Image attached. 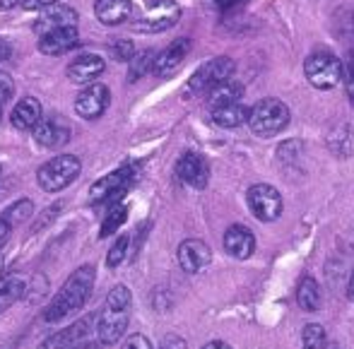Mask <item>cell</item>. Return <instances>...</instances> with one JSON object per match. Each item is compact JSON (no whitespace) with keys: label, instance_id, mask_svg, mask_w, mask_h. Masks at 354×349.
<instances>
[{"label":"cell","instance_id":"1","mask_svg":"<svg viewBox=\"0 0 354 349\" xmlns=\"http://www.w3.org/2000/svg\"><path fill=\"white\" fill-rule=\"evenodd\" d=\"M94 282H97L94 267L80 265L77 270L66 279L61 292L51 299V303L44 308V321L58 323V321H63V318L73 316V313L82 311L84 303L89 301V296H92V292H94Z\"/></svg>","mask_w":354,"mask_h":349},{"label":"cell","instance_id":"2","mask_svg":"<svg viewBox=\"0 0 354 349\" xmlns=\"http://www.w3.org/2000/svg\"><path fill=\"white\" fill-rule=\"evenodd\" d=\"M131 303L133 294L126 284H116L111 292L106 294L102 313L97 316V337L99 345H116L128 330V321H131Z\"/></svg>","mask_w":354,"mask_h":349},{"label":"cell","instance_id":"3","mask_svg":"<svg viewBox=\"0 0 354 349\" xmlns=\"http://www.w3.org/2000/svg\"><path fill=\"white\" fill-rule=\"evenodd\" d=\"M136 176H138V169L133 164H126V167L116 169V171L94 181L92 188H89V198H92L94 205H104L109 209L116 207L123 200V196L128 193V188L133 186Z\"/></svg>","mask_w":354,"mask_h":349},{"label":"cell","instance_id":"4","mask_svg":"<svg viewBox=\"0 0 354 349\" xmlns=\"http://www.w3.org/2000/svg\"><path fill=\"white\" fill-rule=\"evenodd\" d=\"M248 126L258 138L280 135L289 126V109L280 99H263L248 111Z\"/></svg>","mask_w":354,"mask_h":349},{"label":"cell","instance_id":"5","mask_svg":"<svg viewBox=\"0 0 354 349\" xmlns=\"http://www.w3.org/2000/svg\"><path fill=\"white\" fill-rule=\"evenodd\" d=\"M82 171V162H80L75 154H61V157H53L44 164L37 171V181L41 186V191L46 193H61L80 176Z\"/></svg>","mask_w":354,"mask_h":349},{"label":"cell","instance_id":"6","mask_svg":"<svg viewBox=\"0 0 354 349\" xmlns=\"http://www.w3.org/2000/svg\"><path fill=\"white\" fill-rule=\"evenodd\" d=\"M304 73L311 87L335 89L342 82V61L330 51H316L306 58Z\"/></svg>","mask_w":354,"mask_h":349},{"label":"cell","instance_id":"7","mask_svg":"<svg viewBox=\"0 0 354 349\" xmlns=\"http://www.w3.org/2000/svg\"><path fill=\"white\" fill-rule=\"evenodd\" d=\"M181 19V5L176 0H152L133 22V29L142 34H159L171 29Z\"/></svg>","mask_w":354,"mask_h":349},{"label":"cell","instance_id":"8","mask_svg":"<svg viewBox=\"0 0 354 349\" xmlns=\"http://www.w3.org/2000/svg\"><path fill=\"white\" fill-rule=\"evenodd\" d=\"M234 70H236V66H234L232 58H227V56L212 58V61H207L205 66H201L196 73L191 75V79L186 82V89H183V94H186V97H196V94L210 92L217 82L232 77Z\"/></svg>","mask_w":354,"mask_h":349},{"label":"cell","instance_id":"9","mask_svg":"<svg viewBox=\"0 0 354 349\" xmlns=\"http://www.w3.org/2000/svg\"><path fill=\"white\" fill-rule=\"evenodd\" d=\"M246 202L258 222H275L284 207L280 191L275 186H270V183H256V186L248 188Z\"/></svg>","mask_w":354,"mask_h":349},{"label":"cell","instance_id":"10","mask_svg":"<svg viewBox=\"0 0 354 349\" xmlns=\"http://www.w3.org/2000/svg\"><path fill=\"white\" fill-rule=\"evenodd\" d=\"M94 323H97V316H94V313H87V316H82L80 321L71 323L68 328L48 335L46 340L39 345V349H71L73 345H77V342L87 340V335L94 330Z\"/></svg>","mask_w":354,"mask_h":349},{"label":"cell","instance_id":"11","mask_svg":"<svg viewBox=\"0 0 354 349\" xmlns=\"http://www.w3.org/2000/svg\"><path fill=\"white\" fill-rule=\"evenodd\" d=\"M111 104V92H109L106 84L102 82H92L87 89L77 94L75 99V111L80 113V118H87V121H94L99 118Z\"/></svg>","mask_w":354,"mask_h":349},{"label":"cell","instance_id":"12","mask_svg":"<svg viewBox=\"0 0 354 349\" xmlns=\"http://www.w3.org/2000/svg\"><path fill=\"white\" fill-rule=\"evenodd\" d=\"M176 258H178V265H181L183 272L196 275V272L205 270V267L210 265L212 251L205 241H201V238H186V241L178 246Z\"/></svg>","mask_w":354,"mask_h":349},{"label":"cell","instance_id":"13","mask_svg":"<svg viewBox=\"0 0 354 349\" xmlns=\"http://www.w3.org/2000/svg\"><path fill=\"white\" fill-rule=\"evenodd\" d=\"M176 176L193 188H205L210 181V167L198 152H183L176 162Z\"/></svg>","mask_w":354,"mask_h":349},{"label":"cell","instance_id":"14","mask_svg":"<svg viewBox=\"0 0 354 349\" xmlns=\"http://www.w3.org/2000/svg\"><path fill=\"white\" fill-rule=\"evenodd\" d=\"M188 53H191V39H176L171 46H167L162 53H157L152 73L162 79L171 77V75H176V70L183 66Z\"/></svg>","mask_w":354,"mask_h":349},{"label":"cell","instance_id":"15","mask_svg":"<svg viewBox=\"0 0 354 349\" xmlns=\"http://www.w3.org/2000/svg\"><path fill=\"white\" fill-rule=\"evenodd\" d=\"M66 27H77V12L68 5H51V8H44V12L39 15V19L34 22V32L37 34H48L56 32V29Z\"/></svg>","mask_w":354,"mask_h":349},{"label":"cell","instance_id":"16","mask_svg":"<svg viewBox=\"0 0 354 349\" xmlns=\"http://www.w3.org/2000/svg\"><path fill=\"white\" fill-rule=\"evenodd\" d=\"M224 251L229 253V256L239 258V261H246V258L253 256V251H256V236H253V232L248 227H243V224H232V227L224 232Z\"/></svg>","mask_w":354,"mask_h":349},{"label":"cell","instance_id":"17","mask_svg":"<svg viewBox=\"0 0 354 349\" xmlns=\"http://www.w3.org/2000/svg\"><path fill=\"white\" fill-rule=\"evenodd\" d=\"M34 140L48 149L63 147L71 140V126L63 118H41L34 128Z\"/></svg>","mask_w":354,"mask_h":349},{"label":"cell","instance_id":"18","mask_svg":"<svg viewBox=\"0 0 354 349\" xmlns=\"http://www.w3.org/2000/svg\"><path fill=\"white\" fill-rule=\"evenodd\" d=\"M80 32L77 27H66V29H56V32H48L41 37L39 41V51L46 53V56H63V53L73 51L80 46Z\"/></svg>","mask_w":354,"mask_h":349},{"label":"cell","instance_id":"19","mask_svg":"<svg viewBox=\"0 0 354 349\" xmlns=\"http://www.w3.org/2000/svg\"><path fill=\"white\" fill-rule=\"evenodd\" d=\"M106 70V63H104L102 56H94V53H84V56H77L75 61L68 66L66 75L68 79L77 84H92L99 75H104Z\"/></svg>","mask_w":354,"mask_h":349},{"label":"cell","instance_id":"20","mask_svg":"<svg viewBox=\"0 0 354 349\" xmlns=\"http://www.w3.org/2000/svg\"><path fill=\"white\" fill-rule=\"evenodd\" d=\"M94 15L106 27H116V24H123L131 19L133 0H97L94 3Z\"/></svg>","mask_w":354,"mask_h":349},{"label":"cell","instance_id":"21","mask_svg":"<svg viewBox=\"0 0 354 349\" xmlns=\"http://www.w3.org/2000/svg\"><path fill=\"white\" fill-rule=\"evenodd\" d=\"M41 121V104L34 97H24L15 104L12 113H10V123L17 131H34L37 123Z\"/></svg>","mask_w":354,"mask_h":349},{"label":"cell","instance_id":"22","mask_svg":"<svg viewBox=\"0 0 354 349\" xmlns=\"http://www.w3.org/2000/svg\"><path fill=\"white\" fill-rule=\"evenodd\" d=\"M241 97H243V84L239 79L227 77L207 92V104H210V109H219V106H227V104L241 102Z\"/></svg>","mask_w":354,"mask_h":349},{"label":"cell","instance_id":"23","mask_svg":"<svg viewBox=\"0 0 354 349\" xmlns=\"http://www.w3.org/2000/svg\"><path fill=\"white\" fill-rule=\"evenodd\" d=\"M248 111H251V109L243 106L241 102L227 104V106L212 109V121L217 123L219 128H239V126H243V123H248Z\"/></svg>","mask_w":354,"mask_h":349},{"label":"cell","instance_id":"24","mask_svg":"<svg viewBox=\"0 0 354 349\" xmlns=\"http://www.w3.org/2000/svg\"><path fill=\"white\" fill-rule=\"evenodd\" d=\"M297 301L301 306V311L306 313H316L318 306H321V287L313 277H301L299 282V289H297Z\"/></svg>","mask_w":354,"mask_h":349},{"label":"cell","instance_id":"25","mask_svg":"<svg viewBox=\"0 0 354 349\" xmlns=\"http://www.w3.org/2000/svg\"><path fill=\"white\" fill-rule=\"evenodd\" d=\"M27 292V282L22 277H8L0 282V313H5L10 306L19 301Z\"/></svg>","mask_w":354,"mask_h":349},{"label":"cell","instance_id":"26","mask_svg":"<svg viewBox=\"0 0 354 349\" xmlns=\"http://www.w3.org/2000/svg\"><path fill=\"white\" fill-rule=\"evenodd\" d=\"M154 58H157V53H154L152 48H147V51H142V53H136V56L131 58V63H128V82H138V79H142L147 73H152Z\"/></svg>","mask_w":354,"mask_h":349},{"label":"cell","instance_id":"27","mask_svg":"<svg viewBox=\"0 0 354 349\" xmlns=\"http://www.w3.org/2000/svg\"><path fill=\"white\" fill-rule=\"evenodd\" d=\"M328 144H330L333 154L337 157H350L354 152V133L350 126H340L330 138H328Z\"/></svg>","mask_w":354,"mask_h":349},{"label":"cell","instance_id":"28","mask_svg":"<svg viewBox=\"0 0 354 349\" xmlns=\"http://www.w3.org/2000/svg\"><path fill=\"white\" fill-rule=\"evenodd\" d=\"M126 219H128V207L126 205L111 207L106 217H104L102 227H99V238H106V236H111V234H118V229L126 224Z\"/></svg>","mask_w":354,"mask_h":349},{"label":"cell","instance_id":"29","mask_svg":"<svg viewBox=\"0 0 354 349\" xmlns=\"http://www.w3.org/2000/svg\"><path fill=\"white\" fill-rule=\"evenodd\" d=\"M32 214H34V202L24 198V200H15L12 205L5 209L3 214H0V217H3L5 222L10 224V227H15V224H22L24 219H29Z\"/></svg>","mask_w":354,"mask_h":349},{"label":"cell","instance_id":"30","mask_svg":"<svg viewBox=\"0 0 354 349\" xmlns=\"http://www.w3.org/2000/svg\"><path fill=\"white\" fill-rule=\"evenodd\" d=\"M326 328L318 326V323H311V326L304 328V335H301V345L304 349H326Z\"/></svg>","mask_w":354,"mask_h":349},{"label":"cell","instance_id":"31","mask_svg":"<svg viewBox=\"0 0 354 349\" xmlns=\"http://www.w3.org/2000/svg\"><path fill=\"white\" fill-rule=\"evenodd\" d=\"M128 243H131V236H126V234H121V236H118L116 241H113V246L109 248V253H106V267L116 270V267L121 265L123 261H126Z\"/></svg>","mask_w":354,"mask_h":349},{"label":"cell","instance_id":"32","mask_svg":"<svg viewBox=\"0 0 354 349\" xmlns=\"http://www.w3.org/2000/svg\"><path fill=\"white\" fill-rule=\"evenodd\" d=\"M106 48H109V53H111V58H116V61H121V63H131V58L136 56V46H133V41H128V39H111Z\"/></svg>","mask_w":354,"mask_h":349},{"label":"cell","instance_id":"33","mask_svg":"<svg viewBox=\"0 0 354 349\" xmlns=\"http://www.w3.org/2000/svg\"><path fill=\"white\" fill-rule=\"evenodd\" d=\"M342 82H345L347 97L354 104V51L347 53V61L342 63Z\"/></svg>","mask_w":354,"mask_h":349},{"label":"cell","instance_id":"34","mask_svg":"<svg viewBox=\"0 0 354 349\" xmlns=\"http://www.w3.org/2000/svg\"><path fill=\"white\" fill-rule=\"evenodd\" d=\"M121 349H154V347L142 332H133V335L126 337V342L121 345Z\"/></svg>","mask_w":354,"mask_h":349},{"label":"cell","instance_id":"35","mask_svg":"<svg viewBox=\"0 0 354 349\" xmlns=\"http://www.w3.org/2000/svg\"><path fill=\"white\" fill-rule=\"evenodd\" d=\"M12 92H15L12 77H10L8 73H0V106H3L10 97H12Z\"/></svg>","mask_w":354,"mask_h":349},{"label":"cell","instance_id":"36","mask_svg":"<svg viewBox=\"0 0 354 349\" xmlns=\"http://www.w3.org/2000/svg\"><path fill=\"white\" fill-rule=\"evenodd\" d=\"M61 0H22V8L24 10H44V8H51V5H58Z\"/></svg>","mask_w":354,"mask_h":349},{"label":"cell","instance_id":"37","mask_svg":"<svg viewBox=\"0 0 354 349\" xmlns=\"http://www.w3.org/2000/svg\"><path fill=\"white\" fill-rule=\"evenodd\" d=\"M10 232H12V227H10V224L5 222L3 217H0V251H3V246H5V243H8Z\"/></svg>","mask_w":354,"mask_h":349},{"label":"cell","instance_id":"38","mask_svg":"<svg viewBox=\"0 0 354 349\" xmlns=\"http://www.w3.org/2000/svg\"><path fill=\"white\" fill-rule=\"evenodd\" d=\"M10 56H12V46H10V41L0 39V61H8Z\"/></svg>","mask_w":354,"mask_h":349},{"label":"cell","instance_id":"39","mask_svg":"<svg viewBox=\"0 0 354 349\" xmlns=\"http://www.w3.org/2000/svg\"><path fill=\"white\" fill-rule=\"evenodd\" d=\"M102 345L99 342H89V340H84V342H77V345H73L71 349H99Z\"/></svg>","mask_w":354,"mask_h":349},{"label":"cell","instance_id":"40","mask_svg":"<svg viewBox=\"0 0 354 349\" xmlns=\"http://www.w3.org/2000/svg\"><path fill=\"white\" fill-rule=\"evenodd\" d=\"M203 349H232V347H229L227 342H222V340H214V342H207Z\"/></svg>","mask_w":354,"mask_h":349},{"label":"cell","instance_id":"41","mask_svg":"<svg viewBox=\"0 0 354 349\" xmlns=\"http://www.w3.org/2000/svg\"><path fill=\"white\" fill-rule=\"evenodd\" d=\"M17 3H19V0H0V10H3V12H5V10H12Z\"/></svg>","mask_w":354,"mask_h":349},{"label":"cell","instance_id":"42","mask_svg":"<svg viewBox=\"0 0 354 349\" xmlns=\"http://www.w3.org/2000/svg\"><path fill=\"white\" fill-rule=\"evenodd\" d=\"M214 3H217L219 8H232V5L241 3V0H214Z\"/></svg>","mask_w":354,"mask_h":349},{"label":"cell","instance_id":"43","mask_svg":"<svg viewBox=\"0 0 354 349\" xmlns=\"http://www.w3.org/2000/svg\"><path fill=\"white\" fill-rule=\"evenodd\" d=\"M350 299H354V272H352V279H350Z\"/></svg>","mask_w":354,"mask_h":349},{"label":"cell","instance_id":"44","mask_svg":"<svg viewBox=\"0 0 354 349\" xmlns=\"http://www.w3.org/2000/svg\"><path fill=\"white\" fill-rule=\"evenodd\" d=\"M3 270H5V258L0 256V275H3Z\"/></svg>","mask_w":354,"mask_h":349},{"label":"cell","instance_id":"45","mask_svg":"<svg viewBox=\"0 0 354 349\" xmlns=\"http://www.w3.org/2000/svg\"><path fill=\"white\" fill-rule=\"evenodd\" d=\"M0 118H3V106H0Z\"/></svg>","mask_w":354,"mask_h":349},{"label":"cell","instance_id":"46","mask_svg":"<svg viewBox=\"0 0 354 349\" xmlns=\"http://www.w3.org/2000/svg\"><path fill=\"white\" fill-rule=\"evenodd\" d=\"M164 349H174V347H169V345H167V347H164Z\"/></svg>","mask_w":354,"mask_h":349},{"label":"cell","instance_id":"47","mask_svg":"<svg viewBox=\"0 0 354 349\" xmlns=\"http://www.w3.org/2000/svg\"><path fill=\"white\" fill-rule=\"evenodd\" d=\"M330 349H340V347H330Z\"/></svg>","mask_w":354,"mask_h":349}]
</instances>
